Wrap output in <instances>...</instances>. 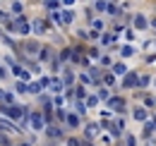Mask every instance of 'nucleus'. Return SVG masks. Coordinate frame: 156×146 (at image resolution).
I'll use <instances>...</instances> for the list:
<instances>
[]
</instances>
